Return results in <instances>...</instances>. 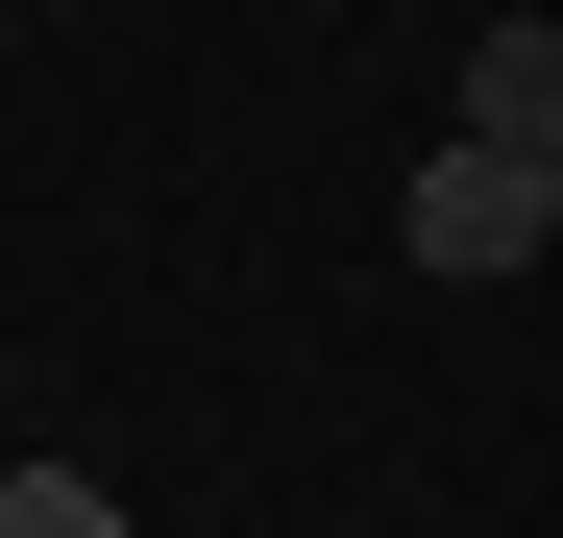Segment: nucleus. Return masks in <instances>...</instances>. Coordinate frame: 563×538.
<instances>
[{
    "label": "nucleus",
    "mask_w": 563,
    "mask_h": 538,
    "mask_svg": "<svg viewBox=\"0 0 563 538\" xmlns=\"http://www.w3.org/2000/svg\"><path fill=\"white\" fill-rule=\"evenodd\" d=\"M393 245H417V269H539V245H563V197H539V147H417Z\"/></svg>",
    "instance_id": "nucleus-1"
},
{
    "label": "nucleus",
    "mask_w": 563,
    "mask_h": 538,
    "mask_svg": "<svg viewBox=\"0 0 563 538\" xmlns=\"http://www.w3.org/2000/svg\"><path fill=\"white\" fill-rule=\"evenodd\" d=\"M465 147H563V25H539V0L465 49Z\"/></svg>",
    "instance_id": "nucleus-2"
},
{
    "label": "nucleus",
    "mask_w": 563,
    "mask_h": 538,
    "mask_svg": "<svg viewBox=\"0 0 563 538\" xmlns=\"http://www.w3.org/2000/svg\"><path fill=\"white\" fill-rule=\"evenodd\" d=\"M0 538H123V490L99 466H0Z\"/></svg>",
    "instance_id": "nucleus-3"
},
{
    "label": "nucleus",
    "mask_w": 563,
    "mask_h": 538,
    "mask_svg": "<svg viewBox=\"0 0 563 538\" xmlns=\"http://www.w3.org/2000/svg\"><path fill=\"white\" fill-rule=\"evenodd\" d=\"M539 197H563V147H539Z\"/></svg>",
    "instance_id": "nucleus-4"
}]
</instances>
